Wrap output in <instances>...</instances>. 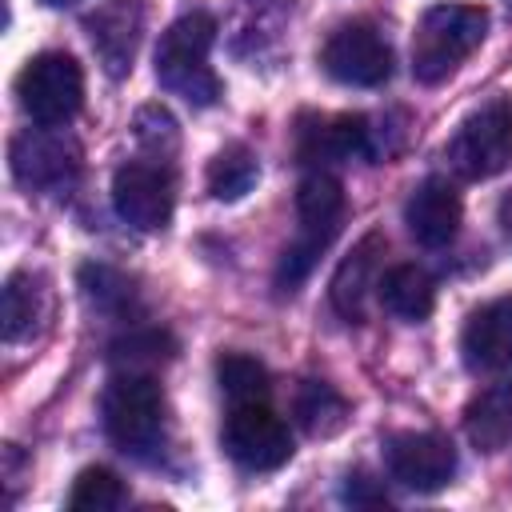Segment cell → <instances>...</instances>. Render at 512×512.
Returning a JSON list of instances; mask_svg holds the SVG:
<instances>
[{"instance_id": "cell-27", "label": "cell", "mask_w": 512, "mask_h": 512, "mask_svg": "<svg viewBox=\"0 0 512 512\" xmlns=\"http://www.w3.org/2000/svg\"><path fill=\"white\" fill-rule=\"evenodd\" d=\"M344 500H348V504H388V496H384L380 488H372L368 476H348V484H344Z\"/></svg>"}, {"instance_id": "cell-11", "label": "cell", "mask_w": 512, "mask_h": 512, "mask_svg": "<svg viewBox=\"0 0 512 512\" xmlns=\"http://www.w3.org/2000/svg\"><path fill=\"white\" fill-rule=\"evenodd\" d=\"M172 172L164 164H144V160H128L116 168L112 176V208L124 224L140 228V232H156L172 220Z\"/></svg>"}, {"instance_id": "cell-3", "label": "cell", "mask_w": 512, "mask_h": 512, "mask_svg": "<svg viewBox=\"0 0 512 512\" xmlns=\"http://www.w3.org/2000/svg\"><path fill=\"white\" fill-rule=\"evenodd\" d=\"M212 40L216 20L208 12H184L180 20L168 24V32L156 44V80L196 108H208L220 96V80L208 68Z\"/></svg>"}, {"instance_id": "cell-8", "label": "cell", "mask_w": 512, "mask_h": 512, "mask_svg": "<svg viewBox=\"0 0 512 512\" xmlns=\"http://www.w3.org/2000/svg\"><path fill=\"white\" fill-rule=\"evenodd\" d=\"M8 164L20 188L28 192H64L80 176V148L64 132L52 128H24L12 136Z\"/></svg>"}, {"instance_id": "cell-7", "label": "cell", "mask_w": 512, "mask_h": 512, "mask_svg": "<svg viewBox=\"0 0 512 512\" xmlns=\"http://www.w3.org/2000/svg\"><path fill=\"white\" fill-rule=\"evenodd\" d=\"M220 444L244 472H276L292 460V432L264 400L232 404L220 428Z\"/></svg>"}, {"instance_id": "cell-10", "label": "cell", "mask_w": 512, "mask_h": 512, "mask_svg": "<svg viewBox=\"0 0 512 512\" xmlns=\"http://www.w3.org/2000/svg\"><path fill=\"white\" fill-rule=\"evenodd\" d=\"M384 468L408 492H440L456 476V448L440 432H396L384 440Z\"/></svg>"}, {"instance_id": "cell-9", "label": "cell", "mask_w": 512, "mask_h": 512, "mask_svg": "<svg viewBox=\"0 0 512 512\" xmlns=\"http://www.w3.org/2000/svg\"><path fill=\"white\" fill-rule=\"evenodd\" d=\"M320 64H324V72L336 84H348V88H380L392 76V48H388V40L368 20H352V24H340L324 40Z\"/></svg>"}, {"instance_id": "cell-21", "label": "cell", "mask_w": 512, "mask_h": 512, "mask_svg": "<svg viewBox=\"0 0 512 512\" xmlns=\"http://www.w3.org/2000/svg\"><path fill=\"white\" fill-rule=\"evenodd\" d=\"M80 288H84V300L104 312V316H116V320H132L140 312V300H136V288L124 272L108 268V264H84L80 268Z\"/></svg>"}, {"instance_id": "cell-15", "label": "cell", "mask_w": 512, "mask_h": 512, "mask_svg": "<svg viewBox=\"0 0 512 512\" xmlns=\"http://www.w3.org/2000/svg\"><path fill=\"white\" fill-rule=\"evenodd\" d=\"M460 212L464 208H460V196L452 192V184L432 176V180L412 188V196L404 204V224H408L416 244L444 248V244H452V236L460 228Z\"/></svg>"}, {"instance_id": "cell-6", "label": "cell", "mask_w": 512, "mask_h": 512, "mask_svg": "<svg viewBox=\"0 0 512 512\" xmlns=\"http://www.w3.org/2000/svg\"><path fill=\"white\" fill-rule=\"evenodd\" d=\"M16 100L32 124L60 128L84 104V72L68 52H40L16 76Z\"/></svg>"}, {"instance_id": "cell-20", "label": "cell", "mask_w": 512, "mask_h": 512, "mask_svg": "<svg viewBox=\"0 0 512 512\" xmlns=\"http://www.w3.org/2000/svg\"><path fill=\"white\" fill-rule=\"evenodd\" d=\"M292 416L308 436H336L348 424V400L324 380H300L292 392Z\"/></svg>"}, {"instance_id": "cell-5", "label": "cell", "mask_w": 512, "mask_h": 512, "mask_svg": "<svg viewBox=\"0 0 512 512\" xmlns=\"http://www.w3.org/2000/svg\"><path fill=\"white\" fill-rule=\"evenodd\" d=\"M448 164L464 180H492L512 164V100L492 96L472 108L448 140Z\"/></svg>"}, {"instance_id": "cell-16", "label": "cell", "mask_w": 512, "mask_h": 512, "mask_svg": "<svg viewBox=\"0 0 512 512\" xmlns=\"http://www.w3.org/2000/svg\"><path fill=\"white\" fill-rule=\"evenodd\" d=\"M380 252H384V236H380V232H368V236L340 260V268H336V276H332L328 296H332V308H336L348 324H364V316H368V296H372V288H376V280H380Z\"/></svg>"}, {"instance_id": "cell-29", "label": "cell", "mask_w": 512, "mask_h": 512, "mask_svg": "<svg viewBox=\"0 0 512 512\" xmlns=\"http://www.w3.org/2000/svg\"><path fill=\"white\" fill-rule=\"evenodd\" d=\"M40 4H48V8H68V4H76V0H40Z\"/></svg>"}, {"instance_id": "cell-23", "label": "cell", "mask_w": 512, "mask_h": 512, "mask_svg": "<svg viewBox=\"0 0 512 512\" xmlns=\"http://www.w3.org/2000/svg\"><path fill=\"white\" fill-rule=\"evenodd\" d=\"M256 180H260V164L244 144H228L208 164V192L216 200H240L256 188Z\"/></svg>"}, {"instance_id": "cell-14", "label": "cell", "mask_w": 512, "mask_h": 512, "mask_svg": "<svg viewBox=\"0 0 512 512\" xmlns=\"http://www.w3.org/2000/svg\"><path fill=\"white\" fill-rule=\"evenodd\" d=\"M460 352L472 372H512V296H496L468 316L460 332Z\"/></svg>"}, {"instance_id": "cell-17", "label": "cell", "mask_w": 512, "mask_h": 512, "mask_svg": "<svg viewBox=\"0 0 512 512\" xmlns=\"http://www.w3.org/2000/svg\"><path fill=\"white\" fill-rule=\"evenodd\" d=\"M376 296L380 304L396 316V320H408V324H420L432 316V304H436V288H432V276L416 264H396L388 272H380L376 280Z\"/></svg>"}, {"instance_id": "cell-24", "label": "cell", "mask_w": 512, "mask_h": 512, "mask_svg": "<svg viewBox=\"0 0 512 512\" xmlns=\"http://www.w3.org/2000/svg\"><path fill=\"white\" fill-rule=\"evenodd\" d=\"M216 384L232 404H252V400H268V368L248 356V352H224L216 356Z\"/></svg>"}, {"instance_id": "cell-12", "label": "cell", "mask_w": 512, "mask_h": 512, "mask_svg": "<svg viewBox=\"0 0 512 512\" xmlns=\"http://www.w3.org/2000/svg\"><path fill=\"white\" fill-rule=\"evenodd\" d=\"M372 128L364 116H304L296 128V156L300 164H348L360 156H372Z\"/></svg>"}, {"instance_id": "cell-26", "label": "cell", "mask_w": 512, "mask_h": 512, "mask_svg": "<svg viewBox=\"0 0 512 512\" xmlns=\"http://www.w3.org/2000/svg\"><path fill=\"white\" fill-rule=\"evenodd\" d=\"M136 140H140V148L152 152L156 160H168V156L176 152V140H180L172 112H168L164 104H144V108L136 112Z\"/></svg>"}, {"instance_id": "cell-28", "label": "cell", "mask_w": 512, "mask_h": 512, "mask_svg": "<svg viewBox=\"0 0 512 512\" xmlns=\"http://www.w3.org/2000/svg\"><path fill=\"white\" fill-rule=\"evenodd\" d=\"M500 228H504V236L512 240V192L500 200Z\"/></svg>"}, {"instance_id": "cell-25", "label": "cell", "mask_w": 512, "mask_h": 512, "mask_svg": "<svg viewBox=\"0 0 512 512\" xmlns=\"http://www.w3.org/2000/svg\"><path fill=\"white\" fill-rule=\"evenodd\" d=\"M120 504H124V484H120L116 472H108V468H84L72 480L68 508H76V512H112Z\"/></svg>"}, {"instance_id": "cell-2", "label": "cell", "mask_w": 512, "mask_h": 512, "mask_svg": "<svg viewBox=\"0 0 512 512\" xmlns=\"http://www.w3.org/2000/svg\"><path fill=\"white\" fill-rule=\"evenodd\" d=\"M100 416L108 440L136 456L152 460L164 444V392L152 372H116L100 396Z\"/></svg>"}, {"instance_id": "cell-18", "label": "cell", "mask_w": 512, "mask_h": 512, "mask_svg": "<svg viewBox=\"0 0 512 512\" xmlns=\"http://www.w3.org/2000/svg\"><path fill=\"white\" fill-rule=\"evenodd\" d=\"M48 316V288L36 272H12L4 284V340L20 344L40 332Z\"/></svg>"}, {"instance_id": "cell-4", "label": "cell", "mask_w": 512, "mask_h": 512, "mask_svg": "<svg viewBox=\"0 0 512 512\" xmlns=\"http://www.w3.org/2000/svg\"><path fill=\"white\" fill-rule=\"evenodd\" d=\"M296 216H300V232L284 248L280 268H276V284L284 292H296V284L312 272L316 256L336 240V232L344 224V188H340V180L332 172L304 176L300 188H296Z\"/></svg>"}, {"instance_id": "cell-22", "label": "cell", "mask_w": 512, "mask_h": 512, "mask_svg": "<svg viewBox=\"0 0 512 512\" xmlns=\"http://www.w3.org/2000/svg\"><path fill=\"white\" fill-rule=\"evenodd\" d=\"M172 356H176V340L164 328H132L108 352V360H112L116 372H156Z\"/></svg>"}, {"instance_id": "cell-13", "label": "cell", "mask_w": 512, "mask_h": 512, "mask_svg": "<svg viewBox=\"0 0 512 512\" xmlns=\"http://www.w3.org/2000/svg\"><path fill=\"white\" fill-rule=\"evenodd\" d=\"M92 52L100 56L104 72L112 80L132 72L136 48H140V32H144V8L140 0H104L96 12H88L84 20Z\"/></svg>"}, {"instance_id": "cell-1", "label": "cell", "mask_w": 512, "mask_h": 512, "mask_svg": "<svg viewBox=\"0 0 512 512\" xmlns=\"http://www.w3.org/2000/svg\"><path fill=\"white\" fill-rule=\"evenodd\" d=\"M488 36V12L480 4H436L412 32V76L420 84L448 80Z\"/></svg>"}, {"instance_id": "cell-19", "label": "cell", "mask_w": 512, "mask_h": 512, "mask_svg": "<svg viewBox=\"0 0 512 512\" xmlns=\"http://www.w3.org/2000/svg\"><path fill=\"white\" fill-rule=\"evenodd\" d=\"M464 432L480 452H500L512 444V384L480 392L464 408Z\"/></svg>"}]
</instances>
